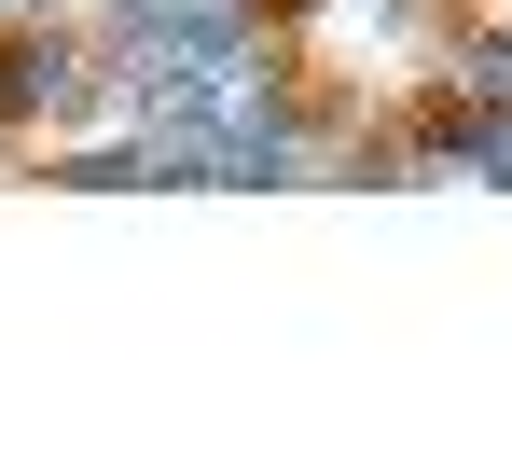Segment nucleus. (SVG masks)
Instances as JSON below:
<instances>
[{
  "instance_id": "7ed1b4c3",
  "label": "nucleus",
  "mask_w": 512,
  "mask_h": 457,
  "mask_svg": "<svg viewBox=\"0 0 512 457\" xmlns=\"http://www.w3.org/2000/svg\"><path fill=\"white\" fill-rule=\"evenodd\" d=\"M97 14H153V28H250L277 0H97Z\"/></svg>"
},
{
  "instance_id": "f257e3e1",
  "label": "nucleus",
  "mask_w": 512,
  "mask_h": 457,
  "mask_svg": "<svg viewBox=\"0 0 512 457\" xmlns=\"http://www.w3.org/2000/svg\"><path fill=\"white\" fill-rule=\"evenodd\" d=\"M97 70H111L97 0H28V14L0 28V153L28 167L42 139H70V125L97 111Z\"/></svg>"
},
{
  "instance_id": "f03ea898",
  "label": "nucleus",
  "mask_w": 512,
  "mask_h": 457,
  "mask_svg": "<svg viewBox=\"0 0 512 457\" xmlns=\"http://www.w3.org/2000/svg\"><path fill=\"white\" fill-rule=\"evenodd\" d=\"M429 84H443V97H499V111H512V0H499V14H471V0L443 14V42H429Z\"/></svg>"
},
{
  "instance_id": "20e7f679",
  "label": "nucleus",
  "mask_w": 512,
  "mask_h": 457,
  "mask_svg": "<svg viewBox=\"0 0 512 457\" xmlns=\"http://www.w3.org/2000/svg\"><path fill=\"white\" fill-rule=\"evenodd\" d=\"M14 14H28V0H0V28H14Z\"/></svg>"
}]
</instances>
